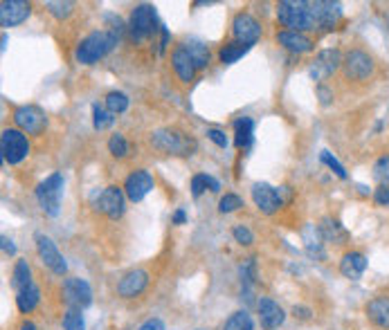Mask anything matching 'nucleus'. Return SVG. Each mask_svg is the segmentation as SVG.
<instances>
[{
  "label": "nucleus",
  "instance_id": "1",
  "mask_svg": "<svg viewBox=\"0 0 389 330\" xmlns=\"http://www.w3.org/2000/svg\"><path fill=\"white\" fill-rule=\"evenodd\" d=\"M340 11L333 0H281L277 21L291 32H333Z\"/></svg>",
  "mask_w": 389,
  "mask_h": 330
},
{
  "label": "nucleus",
  "instance_id": "2",
  "mask_svg": "<svg viewBox=\"0 0 389 330\" xmlns=\"http://www.w3.org/2000/svg\"><path fill=\"white\" fill-rule=\"evenodd\" d=\"M149 144L153 151H158L162 155H174V157H189L196 153L198 144L191 135L183 133L180 128L174 126H164L153 130L149 135Z\"/></svg>",
  "mask_w": 389,
  "mask_h": 330
},
{
  "label": "nucleus",
  "instance_id": "3",
  "mask_svg": "<svg viewBox=\"0 0 389 330\" xmlns=\"http://www.w3.org/2000/svg\"><path fill=\"white\" fill-rule=\"evenodd\" d=\"M118 41H120V32H115V30L90 32L86 38H81L79 45H77L74 59L81 65H95L97 61L106 57L115 45H118Z\"/></svg>",
  "mask_w": 389,
  "mask_h": 330
},
{
  "label": "nucleus",
  "instance_id": "4",
  "mask_svg": "<svg viewBox=\"0 0 389 330\" xmlns=\"http://www.w3.org/2000/svg\"><path fill=\"white\" fill-rule=\"evenodd\" d=\"M376 74V61L369 52L354 47L342 61V76L349 84H369Z\"/></svg>",
  "mask_w": 389,
  "mask_h": 330
},
{
  "label": "nucleus",
  "instance_id": "5",
  "mask_svg": "<svg viewBox=\"0 0 389 330\" xmlns=\"http://www.w3.org/2000/svg\"><path fill=\"white\" fill-rule=\"evenodd\" d=\"M160 28L162 25H158V11H155L153 5L142 3L133 7L131 18H128V34H131L135 43L147 41V38H151Z\"/></svg>",
  "mask_w": 389,
  "mask_h": 330
},
{
  "label": "nucleus",
  "instance_id": "6",
  "mask_svg": "<svg viewBox=\"0 0 389 330\" xmlns=\"http://www.w3.org/2000/svg\"><path fill=\"white\" fill-rule=\"evenodd\" d=\"M63 187H66V180L63 173H52L47 176L41 184L36 187V200L41 205V211L50 218H57L61 211V198H63Z\"/></svg>",
  "mask_w": 389,
  "mask_h": 330
},
{
  "label": "nucleus",
  "instance_id": "7",
  "mask_svg": "<svg viewBox=\"0 0 389 330\" xmlns=\"http://www.w3.org/2000/svg\"><path fill=\"white\" fill-rule=\"evenodd\" d=\"M30 155V140L18 128H5L0 135V160L7 164H21Z\"/></svg>",
  "mask_w": 389,
  "mask_h": 330
},
{
  "label": "nucleus",
  "instance_id": "8",
  "mask_svg": "<svg viewBox=\"0 0 389 330\" xmlns=\"http://www.w3.org/2000/svg\"><path fill=\"white\" fill-rule=\"evenodd\" d=\"M61 299L66 301L68 308L86 310L93 303V288L81 276H70L61 283Z\"/></svg>",
  "mask_w": 389,
  "mask_h": 330
},
{
  "label": "nucleus",
  "instance_id": "9",
  "mask_svg": "<svg viewBox=\"0 0 389 330\" xmlns=\"http://www.w3.org/2000/svg\"><path fill=\"white\" fill-rule=\"evenodd\" d=\"M95 209L99 214H103L111 220H120L126 211V193L124 187H118V184H108L106 189H101V193L95 200Z\"/></svg>",
  "mask_w": 389,
  "mask_h": 330
},
{
  "label": "nucleus",
  "instance_id": "10",
  "mask_svg": "<svg viewBox=\"0 0 389 330\" xmlns=\"http://www.w3.org/2000/svg\"><path fill=\"white\" fill-rule=\"evenodd\" d=\"M34 243H36V254L41 258L43 266L55 272L57 276H66L68 274V263L63 258V254L57 249L55 241L45 234H34Z\"/></svg>",
  "mask_w": 389,
  "mask_h": 330
},
{
  "label": "nucleus",
  "instance_id": "11",
  "mask_svg": "<svg viewBox=\"0 0 389 330\" xmlns=\"http://www.w3.org/2000/svg\"><path fill=\"white\" fill-rule=\"evenodd\" d=\"M14 124L25 135H43L47 128V115L38 106H18L14 108Z\"/></svg>",
  "mask_w": 389,
  "mask_h": 330
},
{
  "label": "nucleus",
  "instance_id": "12",
  "mask_svg": "<svg viewBox=\"0 0 389 330\" xmlns=\"http://www.w3.org/2000/svg\"><path fill=\"white\" fill-rule=\"evenodd\" d=\"M342 55H340V50H322L320 55L310 61V68H308V74L313 81L324 84V81H329V79L338 72L342 68Z\"/></svg>",
  "mask_w": 389,
  "mask_h": 330
},
{
  "label": "nucleus",
  "instance_id": "13",
  "mask_svg": "<svg viewBox=\"0 0 389 330\" xmlns=\"http://www.w3.org/2000/svg\"><path fill=\"white\" fill-rule=\"evenodd\" d=\"M232 36H235L237 43L252 47L259 38H261V23H259L250 11H239V14L232 18Z\"/></svg>",
  "mask_w": 389,
  "mask_h": 330
},
{
  "label": "nucleus",
  "instance_id": "14",
  "mask_svg": "<svg viewBox=\"0 0 389 330\" xmlns=\"http://www.w3.org/2000/svg\"><path fill=\"white\" fill-rule=\"evenodd\" d=\"M153 189H155V178L147 169H135L124 180L126 200H131V203H142Z\"/></svg>",
  "mask_w": 389,
  "mask_h": 330
},
{
  "label": "nucleus",
  "instance_id": "15",
  "mask_svg": "<svg viewBox=\"0 0 389 330\" xmlns=\"http://www.w3.org/2000/svg\"><path fill=\"white\" fill-rule=\"evenodd\" d=\"M252 203L266 216H275L277 211L283 207L281 193L275 187H270L268 182H254L252 184Z\"/></svg>",
  "mask_w": 389,
  "mask_h": 330
},
{
  "label": "nucleus",
  "instance_id": "16",
  "mask_svg": "<svg viewBox=\"0 0 389 330\" xmlns=\"http://www.w3.org/2000/svg\"><path fill=\"white\" fill-rule=\"evenodd\" d=\"M256 314H259V324H261L264 330H279L283 326V322H286V312H283L279 303L270 297H259Z\"/></svg>",
  "mask_w": 389,
  "mask_h": 330
},
{
  "label": "nucleus",
  "instance_id": "17",
  "mask_svg": "<svg viewBox=\"0 0 389 330\" xmlns=\"http://www.w3.org/2000/svg\"><path fill=\"white\" fill-rule=\"evenodd\" d=\"M149 281H151L149 272L142 270V268L126 272L118 283V297L120 299H135L140 295H145V290L149 288Z\"/></svg>",
  "mask_w": 389,
  "mask_h": 330
},
{
  "label": "nucleus",
  "instance_id": "18",
  "mask_svg": "<svg viewBox=\"0 0 389 330\" xmlns=\"http://www.w3.org/2000/svg\"><path fill=\"white\" fill-rule=\"evenodd\" d=\"M32 14V3L28 0H3L0 3V25L5 30L16 28V25L25 23Z\"/></svg>",
  "mask_w": 389,
  "mask_h": 330
},
{
  "label": "nucleus",
  "instance_id": "19",
  "mask_svg": "<svg viewBox=\"0 0 389 330\" xmlns=\"http://www.w3.org/2000/svg\"><path fill=\"white\" fill-rule=\"evenodd\" d=\"M277 38V43L291 52V55H308V52H313L315 50V41L310 38L308 34H302V32H291V30H279L275 34Z\"/></svg>",
  "mask_w": 389,
  "mask_h": 330
},
{
  "label": "nucleus",
  "instance_id": "20",
  "mask_svg": "<svg viewBox=\"0 0 389 330\" xmlns=\"http://www.w3.org/2000/svg\"><path fill=\"white\" fill-rule=\"evenodd\" d=\"M171 68L176 72V76L180 79L183 84H191L193 81V76H196V65H193L191 57H189V52L185 50V45L180 43L174 47L171 52Z\"/></svg>",
  "mask_w": 389,
  "mask_h": 330
},
{
  "label": "nucleus",
  "instance_id": "21",
  "mask_svg": "<svg viewBox=\"0 0 389 330\" xmlns=\"http://www.w3.org/2000/svg\"><path fill=\"white\" fill-rule=\"evenodd\" d=\"M365 314L378 330H389V295H376L373 299H369Z\"/></svg>",
  "mask_w": 389,
  "mask_h": 330
},
{
  "label": "nucleus",
  "instance_id": "22",
  "mask_svg": "<svg viewBox=\"0 0 389 330\" xmlns=\"http://www.w3.org/2000/svg\"><path fill=\"white\" fill-rule=\"evenodd\" d=\"M367 270V256L358 252V249H349V252L342 254L340 258V274L344 279H351V281H358L362 274Z\"/></svg>",
  "mask_w": 389,
  "mask_h": 330
},
{
  "label": "nucleus",
  "instance_id": "23",
  "mask_svg": "<svg viewBox=\"0 0 389 330\" xmlns=\"http://www.w3.org/2000/svg\"><path fill=\"white\" fill-rule=\"evenodd\" d=\"M320 234L324 243H333V245H344L349 241V232L344 229V225L333 216H324L320 220Z\"/></svg>",
  "mask_w": 389,
  "mask_h": 330
},
{
  "label": "nucleus",
  "instance_id": "24",
  "mask_svg": "<svg viewBox=\"0 0 389 330\" xmlns=\"http://www.w3.org/2000/svg\"><path fill=\"white\" fill-rule=\"evenodd\" d=\"M302 241H304V249L310 258H317V261H324L327 258V252H324V239L320 234V227L315 225H306L304 232H302Z\"/></svg>",
  "mask_w": 389,
  "mask_h": 330
},
{
  "label": "nucleus",
  "instance_id": "25",
  "mask_svg": "<svg viewBox=\"0 0 389 330\" xmlns=\"http://www.w3.org/2000/svg\"><path fill=\"white\" fill-rule=\"evenodd\" d=\"M254 142V122L250 117H239L235 122V144L239 151H248Z\"/></svg>",
  "mask_w": 389,
  "mask_h": 330
},
{
  "label": "nucleus",
  "instance_id": "26",
  "mask_svg": "<svg viewBox=\"0 0 389 330\" xmlns=\"http://www.w3.org/2000/svg\"><path fill=\"white\" fill-rule=\"evenodd\" d=\"M38 301H41V290L36 283H30L28 288H23L16 292V308L21 314H30L36 310Z\"/></svg>",
  "mask_w": 389,
  "mask_h": 330
},
{
  "label": "nucleus",
  "instance_id": "27",
  "mask_svg": "<svg viewBox=\"0 0 389 330\" xmlns=\"http://www.w3.org/2000/svg\"><path fill=\"white\" fill-rule=\"evenodd\" d=\"M183 45L189 52V57H191L193 65H196V70H205L207 65L212 63V52H210V47H207L205 43L196 41V38H189V41H185Z\"/></svg>",
  "mask_w": 389,
  "mask_h": 330
},
{
  "label": "nucleus",
  "instance_id": "28",
  "mask_svg": "<svg viewBox=\"0 0 389 330\" xmlns=\"http://www.w3.org/2000/svg\"><path fill=\"white\" fill-rule=\"evenodd\" d=\"M32 281V268H30V263L25 261V258H18L14 263V270H11V288L16 290H23V288H28Z\"/></svg>",
  "mask_w": 389,
  "mask_h": 330
},
{
  "label": "nucleus",
  "instance_id": "29",
  "mask_svg": "<svg viewBox=\"0 0 389 330\" xmlns=\"http://www.w3.org/2000/svg\"><path fill=\"white\" fill-rule=\"evenodd\" d=\"M248 50H250V45L230 41V43H225L223 47L218 50V61L223 65H232V63H237L239 59H243L245 55H248Z\"/></svg>",
  "mask_w": 389,
  "mask_h": 330
},
{
  "label": "nucleus",
  "instance_id": "30",
  "mask_svg": "<svg viewBox=\"0 0 389 330\" xmlns=\"http://www.w3.org/2000/svg\"><path fill=\"white\" fill-rule=\"evenodd\" d=\"M220 330H254L252 314L248 310H237L232 312L227 319L220 326Z\"/></svg>",
  "mask_w": 389,
  "mask_h": 330
},
{
  "label": "nucleus",
  "instance_id": "31",
  "mask_svg": "<svg viewBox=\"0 0 389 330\" xmlns=\"http://www.w3.org/2000/svg\"><path fill=\"white\" fill-rule=\"evenodd\" d=\"M128 97L124 95V92H120V90H111L106 97H103V106L113 113V115H122V113H126L128 110Z\"/></svg>",
  "mask_w": 389,
  "mask_h": 330
},
{
  "label": "nucleus",
  "instance_id": "32",
  "mask_svg": "<svg viewBox=\"0 0 389 330\" xmlns=\"http://www.w3.org/2000/svg\"><path fill=\"white\" fill-rule=\"evenodd\" d=\"M115 124V115L101 103H93V126L95 130H106Z\"/></svg>",
  "mask_w": 389,
  "mask_h": 330
},
{
  "label": "nucleus",
  "instance_id": "33",
  "mask_svg": "<svg viewBox=\"0 0 389 330\" xmlns=\"http://www.w3.org/2000/svg\"><path fill=\"white\" fill-rule=\"evenodd\" d=\"M108 153L118 157V160H124V157L131 155V144H128V140L122 133H113L108 140Z\"/></svg>",
  "mask_w": 389,
  "mask_h": 330
},
{
  "label": "nucleus",
  "instance_id": "34",
  "mask_svg": "<svg viewBox=\"0 0 389 330\" xmlns=\"http://www.w3.org/2000/svg\"><path fill=\"white\" fill-rule=\"evenodd\" d=\"M45 9H47L50 14L55 16L57 21H66V18L72 16L74 3H70V0H50V3H45Z\"/></svg>",
  "mask_w": 389,
  "mask_h": 330
},
{
  "label": "nucleus",
  "instance_id": "35",
  "mask_svg": "<svg viewBox=\"0 0 389 330\" xmlns=\"http://www.w3.org/2000/svg\"><path fill=\"white\" fill-rule=\"evenodd\" d=\"M239 276H241V285H243V290H245V292H250V288L256 283V263H254V258H248V261H243V263H241Z\"/></svg>",
  "mask_w": 389,
  "mask_h": 330
},
{
  "label": "nucleus",
  "instance_id": "36",
  "mask_svg": "<svg viewBox=\"0 0 389 330\" xmlns=\"http://www.w3.org/2000/svg\"><path fill=\"white\" fill-rule=\"evenodd\" d=\"M84 310H77V308H68L61 317V326L63 330H86V324H84Z\"/></svg>",
  "mask_w": 389,
  "mask_h": 330
},
{
  "label": "nucleus",
  "instance_id": "37",
  "mask_svg": "<svg viewBox=\"0 0 389 330\" xmlns=\"http://www.w3.org/2000/svg\"><path fill=\"white\" fill-rule=\"evenodd\" d=\"M373 178L380 182V187L389 189V153H383L378 160L373 162Z\"/></svg>",
  "mask_w": 389,
  "mask_h": 330
},
{
  "label": "nucleus",
  "instance_id": "38",
  "mask_svg": "<svg viewBox=\"0 0 389 330\" xmlns=\"http://www.w3.org/2000/svg\"><path fill=\"white\" fill-rule=\"evenodd\" d=\"M241 207H243V200L237 193H225L218 200V211H220V214H232V211H239Z\"/></svg>",
  "mask_w": 389,
  "mask_h": 330
},
{
  "label": "nucleus",
  "instance_id": "39",
  "mask_svg": "<svg viewBox=\"0 0 389 330\" xmlns=\"http://www.w3.org/2000/svg\"><path fill=\"white\" fill-rule=\"evenodd\" d=\"M232 236H235V241L239 245H245V247L254 243V234L248 225H235L232 227Z\"/></svg>",
  "mask_w": 389,
  "mask_h": 330
},
{
  "label": "nucleus",
  "instance_id": "40",
  "mask_svg": "<svg viewBox=\"0 0 389 330\" xmlns=\"http://www.w3.org/2000/svg\"><path fill=\"white\" fill-rule=\"evenodd\" d=\"M320 157H322V162L327 164V166H329V169L333 171L335 176H338V178H342V180H346V171H344V166H342V164H340L338 160H335V157H333V155H331L329 151H322V155H320Z\"/></svg>",
  "mask_w": 389,
  "mask_h": 330
},
{
  "label": "nucleus",
  "instance_id": "41",
  "mask_svg": "<svg viewBox=\"0 0 389 330\" xmlns=\"http://www.w3.org/2000/svg\"><path fill=\"white\" fill-rule=\"evenodd\" d=\"M207 140H212L218 149H227V144H230L227 135L220 128H207Z\"/></svg>",
  "mask_w": 389,
  "mask_h": 330
},
{
  "label": "nucleus",
  "instance_id": "42",
  "mask_svg": "<svg viewBox=\"0 0 389 330\" xmlns=\"http://www.w3.org/2000/svg\"><path fill=\"white\" fill-rule=\"evenodd\" d=\"M205 191H207V180H205V173L193 176V178H191V195H193V198H201Z\"/></svg>",
  "mask_w": 389,
  "mask_h": 330
},
{
  "label": "nucleus",
  "instance_id": "43",
  "mask_svg": "<svg viewBox=\"0 0 389 330\" xmlns=\"http://www.w3.org/2000/svg\"><path fill=\"white\" fill-rule=\"evenodd\" d=\"M317 97H320V103L322 106H329L333 101V90H329L327 84H320L317 86Z\"/></svg>",
  "mask_w": 389,
  "mask_h": 330
},
{
  "label": "nucleus",
  "instance_id": "44",
  "mask_svg": "<svg viewBox=\"0 0 389 330\" xmlns=\"http://www.w3.org/2000/svg\"><path fill=\"white\" fill-rule=\"evenodd\" d=\"M373 203L378 207H389V189L387 187H378L373 193Z\"/></svg>",
  "mask_w": 389,
  "mask_h": 330
},
{
  "label": "nucleus",
  "instance_id": "45",
  "mask_svg": "<svg viewBox=\"0 0 389 330\" xmlns=\"http://www.w3.org/2000/svg\"><path fill=\"white\" fill-rule=\"evenodd\" d=\"M293 317H295V319L308 322L310 317H313V310H310V308H306V306H295V308H293Z\"/></svg>",
  "mask_w": 389,
  "mask_h": 330
},
{
  "label": "nucleus",
  "instance_id": "46",
  "mask_svg": "<svg viewBox=\"0 0 389 330\" xmlns=\"http://www.w3.org/2000/svg\"><path fill=\"white\" fill-rule=\"evenodd\" d=\"M137 330H164V322H162V319H158V317H155V319H149V322L142 324Z\"/></svg>",
  "mask_w": 389,
  "mask_h": 330
},
{
  "label": "nucleus",
  "instance_id": "47",
  "mask_svg": "<svg viewBox=\"0 0 389 330\" xmlns=\"http://www.w3.org/2000/svg\"><path fill=\"white\" fill-rule=\"evenodd\" d=\"M3 252L9 254V256H14L16 254V245L11 239H7V236H3Z\"/></svg>",
  "mask_w": 389,
  "mask_h": 330
},
{
  "label": "nucleus",
  "instance_id": "48",
  "mask_svg": "<svg viewBox=\"0 0 389 330\" xmlns=\"http://www.w3.org/2000/svg\"><path fill=\"white\" fill-rule=\"evenodd\" d=\"M160 34H162V41H160V55H164V52H167V45H169V30H167L164 25H162V28H160Z\"/></svg>",
  "mask_w": 389,
  "mask_h": 330
},
{
  "label": "nucleus",
  "instance_id": "49",
  "mask_svg": "<svg viewBox=\"0 0 389 330\" xmlns=\"http://www.w3.org/2000/svg\"><path fill=\"white\" fill-rule=\"evenodd\" d=\"M171 222H174V225H185V222H187V214H185V209H178L176 214H174V218H171Z\"/></svg>",
  "mask_w": 389,
  "mask_h": 330
},
{
  "label": "nucleus",
  "instance_id": "50",
  "mask_svg": "<svg viewBox=\"0 0 389 330\" xmlns=\"http://www.w3.org/2000/svg\"><path fill=\"white\" fill-rule=\"evenodd\" d=\"M205 180H207V189H210L212 193H218V191H220V184H218L216 178H212V176H207V173H205Z\"/></svg>",
  "mask_w": 389,
  "mask_h": 330
},
{
  "label": "nucleus",
  "instance_id": "51",
  "mask_svg": "<svg viewBox=\"0 0 389 330\" xmlns=\"http://www.w3.org/2000/svg\"><path fill=\"white\" fill-rule=\"evenodd\" d=\"M21 330H36V326H34V322H23Z\"/></svg>",
  "mask_w": 389,
  "mask_h": 330
},
{
  "label": "nucleus",
  "instance_id": "52",
  "mask_svg": "<svg viewBox=\"0 0 389 330\" xmlns=\"http://www.w3.org/2000/svg\"><path fill=\"white\" fill-rule=\"evenodd\" d=\"M5 47H7V34H3V45H0V50L5 52Z\"/></svg>",
  "mask_w": 389,
  "mask_h": 330
},
{
  "label": "nucleus",
  "instance_id": "53",
  "mask_svg": "<svg viewBox=\"0 0 389 330\" xmlns=\"http://www.w3.org/2000/svg\"><path fill=\"white\" fill-rule=\"evenodd\" d=\"M198 330H203V328H198Z\"/></svg>",
  "mask_w": 389,
  "mask_h": 330
}]
</instances>
